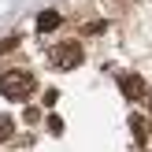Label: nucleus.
<instances>
[{
    "label": "nucleus",
    "instance_id": "nucleus-1",
    "mask_svg": "<svg viewBox=\"0 0 152 152\" xmlns=\"http://www.w3.org/2000/svg\"><path fill=\"white\" fill-rule=\"evenodd\" d=\"M0 93L7 100H26L34 93V74L30 71H4L0 74Z\"/></svg>",
    "mask_w": 152,
    "mask_h": 152
},
{
    "label": "nucleus",
    "instance_id": "nucleus-7",
    "mask_svg": "<svg viewBox=\"0 0 152 152\" xmlns=\"http://www.w3.org/2000/svg\"><path fill=\"white\" fill-rule=\"evenodd\" d=\"M15 45H19V37H4V41H0V52H11Z\"/></svg>",
    "mask_w": 152,
    "mask_h": 152
},
{
    "label": "nucleus",
    "instance_id": "nucleus-4",
    "mask_svg": "<svg viewBox=\"0 0 152 152\" xmlns=\"http://www.w3.org/2000/svg\"><path fill=\"white\" fill-rule=\"evenodd\" d=\"M59 26V15L56 11H41L37 15V30H41V34H48V30H56Z\"/></svg>",
    "mask_w": 152,
    "mask_h": 152
},
{
    "label": "nucleus",
    "instance_id": "nucleus-2",
    "mask_svg": "<svg viewBox=\"0 0 152 152\" xmlns=\"http://www.w3.org/2000/svg\"><path fill=\"white\" fill-rule=\"evenodd\" d=\"M52 63H56L59 71L78 67V63H82V45H78V41H59L56 48H52Z\"/></svg>",
    "mask_w": 152,
    "mask_h": 152
},
{
    "label": "nucleus",
    "instance_id": "nucleus-6",
    "mask_svg": "<svg viewBox=\"0 0 152 152\" xmlns=\"http://www.w3.org/2000/svg\"><path fill=\"white\" fill-rule=\"evenodd\" d=\"M11 130H15L11 115H0V141H7V137H11Z\"/></svg>",
    "mask_w": 152,
    "mask_h": 152
},
{
    "label": "nucleus",
    "instance_id": "nucleus-3",
    "mask_svg": "<svg viewBox=\"0 0 152 152\" xmlns=\"http://www.w3.org/2000/svg\"><path fill=\"white\" fill-rule=\"evenodd\" d=\"M119 89H123L126 100H137V96H145V82H141L137 74H123V78H119Z\"/></svg>",
    "mask_w": 152,
    "mask_h": 152
},
{
    "label": "nucleus",
    "instance_id": "nucleus-5",
    "mask_svg": "<svg viewBox=\"0 0 152 152\" xmlns=\"http://www.w3.org/2000/svg\"><path fill=\"white\" fill-rule=\"evenodd\" d=\"M130 130H134V137H137V141L148 137V123H145L141 115H130Z\"/></svg>",
    "mask_w": 152,
    "mask_h": 152
}]
</instances>
